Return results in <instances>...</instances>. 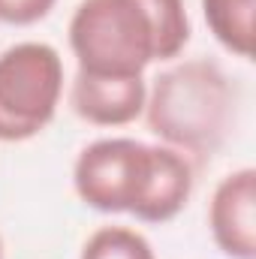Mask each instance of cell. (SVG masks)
I'll use <instances>...</instances> for the list:
<instances>
[{
  "label": "cell",
  "instance_id": "1",
  "mask_svg": "<svg viewBox=\"0 0 256 259\" xmlns=\"http://www.w3.org/2000/svg\"><path fill=\"white\" fill-rule=\"evenodd\" d=\"M238 94L223 66L211 58H190L163 69L145 97V124L169 148L187 157H211L235 124Z\"/></svg>",
  "mask_w": 256,
  "mask_h": 259
},
{
  "label": "cell",
  "instance_id": "2",
  "mask_svg": "<svg viewBox=\"0 0 256 259\" xmlns=\"http://www.w3.org/2000/svg\"><path fill=\"white\" fill-rule=\"evenodd\" d=\"M66 39L78 69L91 75H145L160 61L157 24L145 0H81Z\"/></svg>",
  "mask_w": 256,
  "mask_h": 259
},
{
  "label": "cell",
  "instance_id": "3",
  "mask_svg": "<svg viewBox=\"0 0 256 259\" xmlns=\"http://www.w3.org/2000/svg\"><path fill=\"white\" fill-rule=\"evenodd\" d=\"M64 58L52 42L24 39L0 52V142H27L49 127L64 97Z\"/></svg>",
  "mask_w": 256,
  "mask_h": 259
},
{
  "label": "cell",
  "instance_id": "4",
  "mask_svg": "<svg viewBox=\"0 0 256 259\" xmlns=\"http://www.w3.org/2000/svg\"><path fill=\"white\" fill-rule=\"evenodd\" d=\"M154 169V145L133 136H103L84 145L72 163L78 199L103 214H133L145 199Z\"/></svg>",
  "mask_w": 256,
  "mask_h": 259
},
{
  "label": "cell",
  "instance_id": "5",
  "mask_svg": "<svg viewBox=\"0 0 256 259\" xmlns=\"http://www.w3.org/2000/svg\"><path fill=\"white\" fill-rule=\"evenodd\" d=\"M208 229L229 259H256V169L241 166L217 181L208 202Z\"/></svg>",
  "mask_w": 256,
  "mask_h": 259
},
{
  "label": "cell",
  "instance_id": "6",
  "mask_svg": "<svg viewBox=\"0 0 256 259\" xmlns=\"http://www.w3.org/2000/svg\"><path fill=\"white\" fill-rule=\"evenodd\" d=\"M145 75H91L75 69L69 81V109L94 127H127L145 112Z\"/></svg>",
  "mask_w": 256,
  "mask_h": 259
},
{
  "label": "cell",
  "instance_id": "7",
  "mask_svg": "<svg viewBox=\"0 0 256 259\" xmlns=\"http://www.w3.org/2000/svg\"><path fill=\"white\" fill-rule=\"evenodd\" d=\"M193 160L187 154L157 142L154 145V169L145 199L133 211L136 220L142 223H166L184 211L193 193Z\"/></svg>",
  "mask_w": 256,
  "mask_h": 259
},
{
  "label": "cell",
  "instance_id": "8",
  "mask_svg": "<svg viewBox=\"0 0 256 259\" xmlns=\"http://www.w3.org/2000/svg\"><path fill=\"white\" fill-rule=\"evenodd\" d=\"M202 15L208 30L226 52L238 58L253 55L256 0H202Z\"/></svg>",
  "mask_w": 256,
  "mask_h": 259
},
{
  "label": "cell",
  "instance_id": "9",
  "mask_svg": "<svg viewBox=\"0 0 256 259\" xmlns=\"http://www.w3.org/2000/svg\"><path fill=\"white\" fill-rule=\"evenodd\" d=\"M78 259H157V253L133 226H100L81 244Z\"/></svg>",
  "mask_w": 256,
  "mask_h": 259
},
{
  "label": "cell",
  "instance_id": "10",
  "mask_svg": "<svg viewBox=\"0 0 256 259\" xmlns=\"http://www.w3.org/2000/svg\"><path fill=\"white\" fill-rule=\"evenodd\" d=\"M160 39V61H175L190 42V15L184 0H145Z\"/></svg>",
  "mask_w": 256,
  "mask_h": 259
},
{
  "label": "cell",
  "instance_id": "11",
  "mask_svg": "<svg viewBox=\"0 0 256 259\" xmlns=\"http://www.w3.org/2000/svg\"><path fill=\"white\" fill-rule=\"evenodd\" d=\"M58 0H0V21L12 27H27L42 21Z\"/></svg>",
  "mask_w": 256,
  "mask_h": 259
},
{
  "label": "cell",
  "instance_id": "12",
  "mask_svg": "<svg viewBox=\"0 0 256 259\" xmlns=\"http://www.w3.org/2000/svg\"><path fill=\"white\" fill-rule=\"evenodd\" d=\"M0 259H3V238H0Z\"/></svg>",
  "mask_w": 256,
  "mask_h": 259
}]
</instances>
